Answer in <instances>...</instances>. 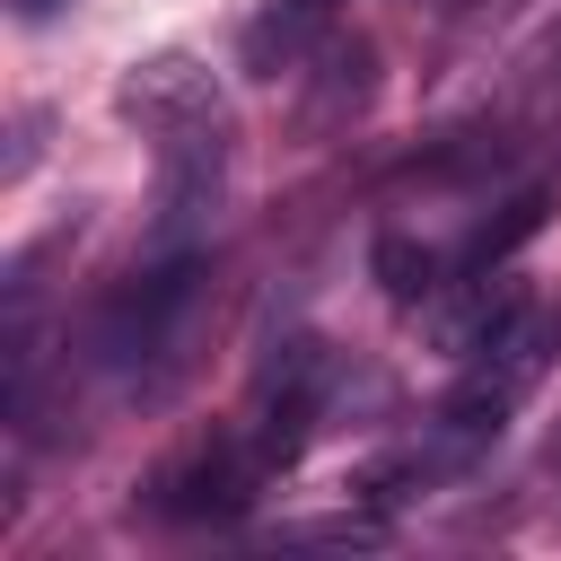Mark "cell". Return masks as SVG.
I'll return each instance as SVG.
<instances>
[{
  "instance_id": "12",
  "label": "cell",
  "mask_w": 561,
  "mask_h": 561,
  "mask_svg": "<svg viewBox=\"0 0 561 561\" xmlns=\"http://www.w3.org/2000/svg\"><path fill=\"white\" fill-rule=\"evenodd\" d=\"M9 9H18V18H26V26H44V18H61V9H70V0H9Z\"/></svg>"
},
{
  "instance_id": "6",
  "label": "cell",
  "mask_w": 561,
  "mask_h": 561,
  "mask_svg": "<svg viewBox=\"0 0 561 561\" xmlns=\"http://www.w3.org/2000/svg\"><path fill=\"white\" fill-rule=\"evenodd\" d=\"M333 9H342V0H263V18L245 26V70H254V79L298 70V61L333 35Z\"/></svg>"
},
{
  "instance_id": "4",
  "label": "cell",
  "mask_w": 561,
  "mask_h": 561,
  "mask_svg": "<svg viewBox=\"0 0 561 561\" xmlns=\"http://www.w3.org/2000/svg\"><path fill=\"white\" fill-rule=\"evenodd\" d=\"M263 482H272V473L254 465V447H245V438H202L184 465H167V473H158V508H167V517H184V526H202V517L219 526V517H245Z\"/></svg>"
},
{
  "instance_id": "11",
  "label": "cell",
  "mask_w": 561,
  "mask_h": 561,
  "mask_svg": "<svg viewBox=\"0 0 561 561\" xmlns=\"http://www.w3.org/2000/svg\"><path fill=\"white\" fill-rule=\"evenodd\" d=\"M35 131H44V114H18V123H9V158H0V175H9V184L35 167Z\"/></svg>"
},
{
  "instance_id": "9",
  "label": "cell",
  "mask_w": 561,
  "mask_h": 561,
  "mask_svg": "<svg viewBox=\"0 0 561 561\" xmlns=\"http://www.w3.org/2000/svg\"><path fill=\"white\" fill-rule=\"evenodd\" d=\"M368 272H377V289H386L394 307H430V298H438V254H430L421 237H394V228H386V237L368 245Z\"/></svg>"
},
{
  "instance_id": "3",
  "label": "cell",
  "mask_w": 561,
  "mask_h": 561,
  "mask_svg": "<svg viewBox=\"0 0 561 561\" xmlns=\"http://www.w3.org/2000/svg\"><path fill=\"white\" fill-rule=\"evenodd\" d=\"M114 114L140 123L149 140H167V131L219 114V70H210L202 53H149V61H131V70L114 79Z\"/></svg>"
},
{
  "instance_id": "10",
  "label": "cell",
  "mask_w": 561,
  "mask_h": 561,
  "mask_svg": "<svg viewBox=\"0 0 561 561\" xmlns=\"http://www.w3.org/2000/svg\"><path fill=\"white\" fill-rule=\"evenodd\" d=\"M517 88H526L535 105H543V96H561V26H543V44L517 61Z\"/></svg>"
},
{
  "instance_id": "8",
  "label": "cell",
  "mask_w": 561,
  "mask_h": 561,
  "mask_svg": "<svg viewBox=\"0 0 561 561\" xmlns=\"http://www.w3.org/2000/svg\"><path fill=\"white\" fill-rule=\"evenodd\" d=\"M543 219H552V193L543 184H526V193H508L491 219H473V237H465V272H500L526 237H543Z\"/></svg>"
},
{
  "instance_id": "7",
  "label": "cell",
  "mask_w": 561,
  "mask_h": 561,
  "mask_svg": "<svg viewBox=\"0 0 561 561\" xmlns=\"http://www.w3.org/2000/svg\"><path fill=\"white\" fill-rule=\"evenodd\" d=\"M517 307H526V289H517V280H500V289H491V280L473 272V280H465V298H430L421 316H430V342H438L447 359H473V351H491V333H500Z\"/></svg>"
},
{
  "instance_id": "5",
  "label": "cell",
  "mask_w": 561,
  "mask_h": 561,
  "mask_svg": "<svg viewBox=\"0 0 561 561\" xmlns=\"http://www.w3.org/2000/svg\"><path fill=\"white\" fill-rule=\"evenodd\" d=\"M298 79H307V88H298V131H307V140H333V131H351V123L368 114V96H377V44L333 26V35L307 53Z\"/></svg>"
},
{
  "instance_id": "1",
  "label": "cell",
  "mask_w": 561,
  "mask_h": 561,
  "mask_svg": "<svg viewBox=\"0 0 561 561\" xmlns=\"http://www.w3.org/2000/svg\"><path fill=\"white\" fill-rule=\"evenodd\" d=\"M193 280H202V254H193V245H175V254H158L149 272H131V280L96 307V359H149V351L175 333V316L193 307Z\"/></svg>"
},
{
  "instance_id": "2",
  "label": "cell",
  "mask_w": 561,
  "mask_h": 561,
  "mask_svg": "<svg viewBox=\"0 0 561 561\" xmlns=\"http://www.w3.org/2000/svg\"><path fill=\"white\" fill-rule=\"evenodd\" d=\"M228 114H202L184 131L158 140V237L175 245L184 228H202V210H219V184H228Z\"/></svg>"
}]
</instances>
